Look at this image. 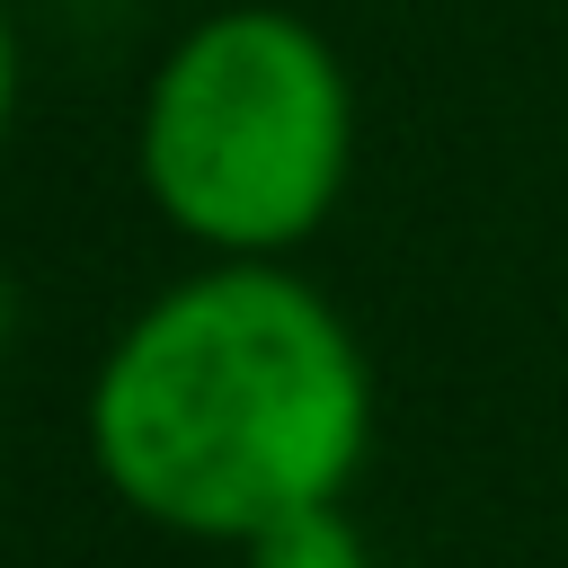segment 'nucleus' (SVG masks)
<instances>
[{
    "mask_svg": "<svg viewBox=\"0 0 568 568\" xmlns=\"http://www.w3.org/2000/svg\"><path fill=\"white\" fill-rule=\"evenodd\" d=\"M80 426L124 515L240 550L355 488L373 364L355 320L284 257H204L106 337Z\"/></svg>",
    "mask_w": 568,
    "mask_h": 568,
    "instance_id": "obj_1",
    "label": "nucleus"
},
{
    "mask_svg": "<svg viewBox=\"0 0 568 568\" xmlns=\"http://www.w3.org/2000/svg\"><path fill=\"white\" fill-rule=\"evenodd\" d=\"M133 178L204 257H293L355 178L337 44L275 0L204 9L142 80Z\"/></svg>",
    "mask_w": 568,
    "mask_h": 568,
    "instance_id": "obj_2",
    "label": "nucleus"
},
{
    "mask_svg": "<svg viewBox=\"0 0 568 568\" xmlns=\"http://www.w3.org/2000/svg\"><path fill=\"white\" fill-rule=\"evenodd\" d=\"M240 568H373V559H364V532L346 524V497H328L240 541Z\"/></svg>",
    "mask_w": 568,
    "mask_h": 568,
    "instance_id": "obj_3",
    "label": "nucleus"
},
{
    "mask_svg": "<svg viewBox=\"0 0 568 568\" xmlns=\"http://www.w3.org/2000/svg\"><path fill=\"white\" fill-rule=\"evenodd\" d=\"M9 124H18V18L0 0V151H9Z\"/></svg>",
    "mask_w": 568,
    "mask_h": 568,
    "instance_id": "obj_4",
    "label": "nucleus"
},
{
    "mask_svg": "<svg viewBox=\"0 0 568 568\" xmlns=\"http://www.w3.org/2000/svg\"><path fill=\"white\" fill-rule=\"evenodd\" d=\"M9 346H18V284H9V266H0V364H9Z\"/></svg>",
    "mask_w": 568,
    "mask_h": 568,
    "instance_id": "obj_5",
    "label": "nucleus"
}]
</instances>
